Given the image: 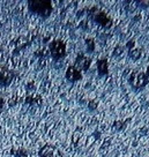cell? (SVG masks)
<instances>
[{
  "label": "cell",
  "instance_id": "obj_1",
  "mask_svg": "<svg viewBox=\"0 0 149 157\" xmlns=\"http://www.w3.org/2000/svg\"><path fill=\"white\" fill-rule=\"evenodd\" d=\"M28 10L40 17H48L53 8L49 0H30L28 2Z\"/></svg>",
  "mask_w": 149,
  "mask_h": 157
},
{
  "label": "cell",
  "instance_id": "obj_2",
  "mask_svg": "<svg viewBox=\"0 0 149 157\" xmlns=\"http://www.w3.org/2000/svg\"><path fill=\"white\" fill-rule=\"evenodd\" d=\"M128 82L134 89L140 90V89L144 88L148 84V76L143 72L134 71V72H132L131 75H129Z\"/></svg>",
  "mask_w": 149,
  "mask_h": 157
},
{
  "label": "cell",
  "instance_id": "obj_3",
  "mask_svg": "<svg viewBox=\"0 0 149 157\" xmlns=\"http://www.w3.org/2000/svg\"><path fill=\"white\" fill-rule=\"evenodd\" d=\"M50 53L53 59H60L66 54V44L60 39H55L50 43Z\"/></svg>",
  "mask_w": 149,
  "mask_h": 157
},
{
  "label": "cell",
  "instance_id": "obj_4",
  "mask_svg": "<svg viewBox=\"0 0 149 157\" xmlns=\"http://www.w3.org/2000/svg\"><path fill=\"white\" fill-rule=\"evenodd\" d=\"M38 157H63V152L51 144H45L40 149Z\"/></svg>",
  "mask_w": 149,
  "mask_h": 157
},
{
  "label": "cell",
  "instance_id": "obj_5",
  "mask_svg": "<svg viewBox=\"0 0 149 157\" xmlns=\"http://www.w3.org/2000/svg\"><path fill=\"white\" fill-rule=\"evenodd\" d=\"M14 78V73L5 66H0V86L7 87L12 83Z\"/></svg>",
  "mask_w": 149,
  "mask_h": 157
},
{
  "label": "cell",
  "instance_id": "obj_6",
  "mask_svg": "<svg viewBox=\"0 0 149 157\" xmlns=\"http://www.w3.org/2000/svg\"><path fill=\"white\" fill-rule=\"evenodd\" d=\"M90 65H91V60H90V58L86 57L85 54H79V56L76 57L75 67L79 69L81 73L88 71V68L90 67Z\"/></svg>",
  "mask_w": 149,
  "mask_h": 157
},
{
  "label": "cell",
  "instance_id": "obj_7",
  "mask_svg": "<svg viewBox=\"0 0 149 157\" xmlns=\"http://www.w3.org/2000/svg\"><path fill=\"white\" fill-rule=\"evenodd\" d=\"M65 76H66L67 81H70V82H76V81H79V80L82 78V73L75 66H70L67 68V71H66Z\"/></svg>",
  "mask_w": 149,
  "mask_h": 157
},
{
  "label": "cell",
  "instance_id": "obj_8",
  "mask_svg": "<svg viewBox=\"0 0 149 157\" xmlns=\"http://www.w3.org/2000/svg\"><path fill=\"white\" fill-rule=\"evenodd\" d=\"M94 20L98 25H103L105 28H109V27H111V25H112V23H111V20H110L104 13H97V14L95 15Z\"/></svg>",
  "mask_w": 149,
  "mask_h": 157
},
{
  "label": "cell",
  "instance_id": "obj_9",
  "mask_svg": "<svg viewBox=\"0 0 149 157\" xmlns=\"http://www.w3.org/2000/svg\"><path fill=\"white\" fill-rule=\"evenodd\" d=\"M108 60L106 58H101L97 61V71H98V74L101 76H103V75H106L108 74Z\"/></svg>",
  "mask_w": 149,
  "mask_h": 157
},
{
  "label": "cell",
  "instance_id": "obj_10",
  "mask_svg": "<svg viewBox=\"0 0 149 157\" xmlns=\"http://www.w3.org/2000/svg\"><path fill=\"white\" fill-rule=\"evenodd\" d=\"M28 104L30 105H37V106H40V104H42V98L40 96H29V97L27 98V101H25Z\"/></svg>",
  "mask_w": 149,
  "mask_h": 157
},
{
  "label": "cell",
  "instance_id": "obj_11",
  "mask_svg": "<svg viewBox=\"0 0 149 157\" xmlns=\"http://www.w3.org/2000/svg\"><path fill=\"white\" fill-rule=\"evenodd\" d=\"M140 56H141V52H140V50H138V49L131 50V52H129V57L132 59H134V60H138V59L140 58Z\"/></svg>",
  "mask_w": 149,
  "mask_h": 157
},
{
  "label": "cell",
  "instance_id": "obj_12",
  "mask_svg": "<svg viewBox=\"0 0 149 157\" xmlns=\"http://www.w3.org/2000/svg\"><path fill=\"white\" fill-rule=\"evenodd\" d=\"M86 43H87V48H88V50H89V52H93V51H94V48H95L94 40H91V39H88Z\"/></svg>",
  "mask_w": 149,
  "mask_h": 157
},
{
  "label": "cell",
  "instance_id": "obj_13",
  "mask_svg": "<svg viewBox=\"0 0 149 157\" xmlns=\"http://www.w3.org/2000/svg\"><path fill=\"white\" fill-rule=\"evenodd\" d=\"M15 155H16V157H28V154L25 150H20V152L17 151Z\"/></svg>",
  "mask_w": 149,
  "mask_h": 157
},
{
  "label": "cell",
  "instance_id": "obj_14",
  "mask_svg": "<svg viewBox=\"0 0 149 157\" xmlns=\"http://www.w3.org/2000/svg\"><path fill=\"white\" fill-rule=\"evenodd\" d=\"M4 104H5V102H4V99H0V110L2 109V106H4Z\"/></svg>",
  "mask_w": 149,
  "mask_h": 157
},
{
  "label": "cell",
  "instance_id": "obj_15",
  "mask_svg": "<svg viewBox=\"0 0 149 157\" xmlns=\"http://www.w3.org/2000/svg\"><path fill=\"white\" fill-rule=\"evenodd\" d=\"M146 75H147V76L149 78V67H148V69H147V73H146Z\"/></svg>",
  "mask_w": 149,
  "mask_h": 157
}]
</instances>
